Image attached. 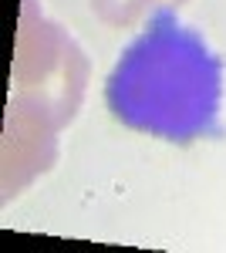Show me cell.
<instances>
[{
    "mask_svg": "<svg viewBox=\"0 0 226 253\" xmlns=\"http://www.w3.org/2000/svg\"><path fill=\"white\" fill-rule=\"evenodd\" d=\"M220 98L223 61L169 7L152 14L149 31L125 47L105 84V101L122 125L166 142L216 135Z\"/></svg>",
    "mask_w": 226,
    "mask_h": 253,
    "instance_id": "obj_1",
    "label": "cell"
},
{
    "mask_svg": "<svg viewBox=\"0 0 226 253\" xmlns=\"http://www.w3.org/2000/svg\"><path fill=\"white\" fill-rule=\"evenodd\" d=\"M85 84H88V58L81 54V47L41 14L34 0H24L14 44L10 101L64 128L81 108Z\"/></svg>",
    "mask_w": 226,
    "mask_h": 253,
    "instance_id": "obj_2",
    "label": "cell"
},
{
    "mask_svg": "<svg viewBox=\"0 0 226 253\" xmlns=\"http://www.w3.org/2000/svg\"><path fill=\"white\" fill-rule=\"evenodd\" d=\"M57 128L51 118L24 108L17 101L7 105L3 118V199L27 189L41 172H47L57 159Z\"/></svg>",
    "mask_w": 226,
    "mask_h": 253,
    "instance_id": "obj_3",
    "label": "cell"
},
{
    "mask_svg": "<svg viewBox=\"0 0 226 253\" xmlns=\"http://www.w3.org/2000/svg\"><path fill=\"white\" fill-rule=\"evenodd\" d=\"M152 3H159V0H91L94 14L105 20V24H112V27L132 24L142 10H149ZM169 3H182V0H169Z\"/></svg>",
    "mask_w": 226,
    "mask_h": 253,
    "instance_id": "obj_4",
    "label": "cell"
}]
</instances>
